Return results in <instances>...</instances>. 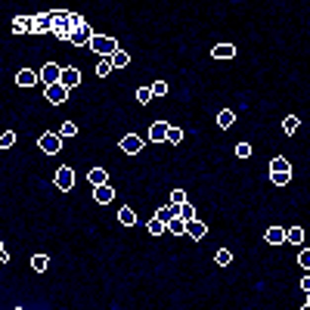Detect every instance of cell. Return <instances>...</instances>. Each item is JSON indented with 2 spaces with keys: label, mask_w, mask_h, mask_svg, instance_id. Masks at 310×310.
I'll return each mask as SVG.
<instances>
[{
  "label": "cell",
  "mask_w": 310,
  "mask_h": 310,
  "mask_svg": "<svg viewBox=\"0 0 310 310\" xmlns=\"http://www.w3.org/2000/svg\"><path fill=\"white\" fill-rule=\"evenodd\" d=\"M90 50H93L96 56H106V59H112V56L118 53L121 47H118V41H115L112 34H96V38L90 41Z\"/></svg>",
  "instance_id": "obj_1"
},
{
  "label": "cell",
  "mask_w": 310,
  "mask_h": 310,
  "mask_svg": "<svg viewBox=\"0 0 310 310\" xmlns=\"http://www.w3.org/2000/svg\"><path fill=\"white\" fill-rule=\"evenodd\" d=\"M38 149H41L44 155H59V149H62V133H53V131L41 133V136H38Z\"/></svg>",
  "instance_id": "obj_2"
},
{
  "label": "cell",
  "mask_w": 310,
  "mask_h": 310,
  "mask_svg": "<svg viewBox=\"0 0 310 310\" xmlns=\"http://www.w3.org/2000/svg\"><path fill=\"white\" fill-rule=\"evenodd\" d=\"M41 84H44V87H56V84H62V65H56V62L41 65Z\"/></svg>",
  "instance_id": "obj_3"
},
{
  "label": "cell",
  "mask_w": 310,
  "mask_h": 310,
  "mask_svg": "<svg viewBox=\"0 0 310 310\" xmlns=\"http://www.w3.org/2000/svg\"><path fill=\"white\" fill-rule=\"evenodd\" d=\"M118 146H121V152H124V155H140V152H143V146H146V140H143V136H136V133H124Z\"/></svg>",
  "instance_id": "obj_4"
},
{
  "label": "cell",
  "mask_w": 310,
  "mask_h": 310,
  "mask_svg": "<svg viewBox=\"0 0 310 310\" xmlns=\"http://www.w3.org/2000/svg\"><path fill=\"white\" fill-rule=\"evenodd\" d=\"M68 93H72V90L62 87V84H56V87H44V99H47L50 106H62V102L68 99Z\"/></svg>",
  "instance_id": "obj_5"
},
{
  "label": "cell",
  "mask_w": 310,
  "mask_h": 310,
  "mask_svg": "<svg viewBox=\"0 0 310 310\" xmlns=\"http://www.w3.org/2000/svg\"><path fill=\"white\" fill-rule=\"evenodd\" d=\"M41 81V72H34V68H19L16 72V84L19 87H34Z\"/></svg>",
  "instance_id": "obj_6"
},
{
  "label": "cell",
  "mask_w": 310,
  "mask_h": 310,
  "mask_svg": "<svg viewBox=\"0 0 310 310\" xmlns=\"http://www.w3.org/2000/svg\"><path fill=\"white\" fill-rule=\"evenodd\" d=\"M186 236L192 239V242H202V239L208 236V223L205 221H189L186 223Z\"/></svg>",
  "instance_id": "obj_7"
},
{
  "label": "cell",
  "mask_w": 310,
  "mask_h": 310,
  "mask_svg": "<svg viewBox=\"0 0 310 310\" xmlns=\"http://www.w3.org/2000/svg\"><path fill=\"white\" fill-rule=\"evenodd\" d=\"M31 34H53V16L50 13H38L34 16V31Z\"/></svg>",
  "instance_id": "obj_8"
},
{
  "label": "cell",
  "mask_w": 310,
  "mask_h": 310,
  "mask_svg": "<svg viewBox=\"0 0 310 310\" xmlns=\"http://www.w3.org/2000/svg\"><path fill=\"white\" fill-rule=\"evenodd\" d=\"M56 186H59L62 192H68L75 186V171L72 168H59V171H56Z\"/></svg>",
  "instance_id": "obj_9"
},
{
  "label": "cell",
  "mask_w": 310,
  "mask_h": 310,
  "mask_svg": "<svg viewBox=\"0 0 310 310\" xmlns=\"http://www.w3.org/2000/svg\"><path fill=\"white\" fill-rule=\"evenodd\" d=\"M87 183L90 186H109V174H106V168H90L87 171Z\"/></svg>",
  "instance_id": "obj_10"
},
{
  "label": "cell",
  "mask_w": 310,
  "mask_h": 310,
  "mask_svg": "<svg viewBox=\"0 0 310 310\" xmlns=\"http://www.w3.org/2000/svg\"><path fill=\"white\" fill-rule=\"evenodd\" d=\"M96 34L90 31V25L87 28H81V31H72V38H68V44H75V47H90V41H93Z\"/></svg>",
  "instance_id": "obj_11"
},
{
  "label": "cell",
  "mask_w": 310,
  "mask_h": 310,
  "mask_svg": "<svg viewBox=\"0 0 310 310\" xmlns=\"http://www.w3.org/2000/svg\"><path fill=\"white\" fill-rule=\"evenodd\" d=\"M168 131H171L168 121H152V128H149V140H152V143H162V140H168Z\"/></svg>",
  "instance_id": "obj_12"
},
{
  "label": "cell",
  "mask_w": 310,
  "mask_h": 310,
  "mask_svg": "<svg viewBox=\"0 0 310 310\" xmlns=\"http://www.w3.org/2000/svg\"><path fill=\"white\" fill-rule=\"evenodd\" d=\"M47 13H50V9H47ZM53 34H56V38H72V28H68V16H53Z\"/></svg>",
  "instance_id": "obj_13"
},
{
  "label": "cell",
  "mask_w": 310,
  "mask_h": 310,
  "mask_svg": "<svg viewBox=\"0 0 310 310\" xmlns=\"http://www.w3.org/2000/svg\"><path fill=\"white\" fill-rule=\"evenodd\" d=\"M78 84H81V72H78L75 65L62 68V87H68V90H72V87H78Z\"/></svg>",
  "instance_id": "obj_14"
},
{
  "label": "cell",
  "mask_w": 310,
  "mask_h": 310,
  "mask_svg": "<svg viewBox=\"0 0 310 310\" xmlns=\"http://www.w3.org/2000/svg\"><path fill=\"white\" fill-rule=\"evenodd\" d=\"M211 56H214V59H233V56H236V47H233V44H214V47H211Z\"/></svg>",
  "instance_id": "obj_15"
},
{
  "label": "cell",
  "mask_w": 310,
  "mask_h": 310,
  "mask_svg": "<svg viewBox=\"0 0 310 310\" xmlns=\"http://www.w3.org/2000/svg\"><path fill=\"white\" fill-rule=\"evenodd\" d=\"M13 31H16V34L34 31V16H16V19H13Z\"/></svg>",
  "instance_id": "obj_16"
},
{
  "label": "cell",
  "mask_w": 310,
  "mask_h": 310,
  "mask_svg": "<svg viewBox=\"0 0 310 310\" xmlns=\"http://www.w3.org/2000/svg\"><path fill=\"white\" fill-rule=\"evenodd\" d=\"M112 199H115V186H96L93 189V202L96 205H112Z\"/></svg>",
  "instance_id": "obj_17"
},
{
  "label": "cell",
  "mask_w": 310,
  "mask_h": 310,
  "mask_svg": "<svg viewBox=\"0 0 310 310\" xmlns=\"http://www.w3.org/2000/svg\"><path fill=\"white\" fill-rule=\"evenodd\" d=\"M233 124H236V112L233 109H221V112H217V128H221V131H229Z\"/></svg>",
  "instance_id": "obj_18"
},
{
  "label": "cell",
  "mask_w": 310,
  "mask_h": 310,
  "mask_svg": "<svg viewBox=\"0 0 310 310\" xmlns=\"http://www.w3.org/2000/svg\"><path fill=\"white\" fill-rule=\"evenodd\" d=\"M118 223L121 226H133L136 223V211L131 208V205H121V208H118Z\"/></svg>",
  "instance_id": "obj_19"
},
{
  "label": "cell",
  "mask_w": 310,
  "mask_h": 310,
  "mask_svg": "<svg viewBox=\"0 0 310 310\" xmlns=\"http://www.w3.org/2000/svg\"><path fill=\"white\" fill-rule=\"evenodd\" d=\"M264 239H267L270 245H282V242H285V229H282V226H270L267 233H264Z\"/></svg>",
  "instance_id": "obj_20"
},
{
  "label": "cell",
  "mask_w": 310,
  "mask_h": 310,
  "mask_svg": "<svg viewBox=\"0 0 310 310\" xmlns=\"http://www.w3.org/2000/svg\"><path fill=\"white\" fill-rule=\"evenodd\" d=\"M155 217H158V221H165V223H171L174 217H180V208H177V205H171V202H168L165 208H158V214H155Z\"/></svg>",
  "instance_id": "obj_21"
},
{
  "label": "cell",
  "mask_w": 310,
  "mask_h": 310,
  "mask_svg": "<svg viewBox=\"0 0 310 310\" xmlns=\"http://www.w3.org/2000/svg\"><path fill=\"white\" fill-rule=\"evenodd\" d=\"M146 233H149V236H165V233H168V223L158 221V217H152V221L146 223Z\"/></svg>",
  "instance_id": "obj_22"
},
{
  "label": "cell",
  "mask_w": 310,
  "mask_h": 310,
  "mask_svg": "<svg viewBox=\"0 0 310 310\" xmlns=\"http://www.w3.org/2000/svg\"><path fill=\"white\" fill-rule=\"evenodd\" d=\"M285 242H289V245H304V229L301 226L285 229Z\"/></svg>",
  "instance_id": "obj_23"
},
{
  "label": "cell",
  "mask_w": 310,
  "mask_h": 310,
  "mask_svg": "<svg viewBox=\"0 0 310 310\" xmlns=\"http://www.w3.org/2000/svg\"><path fill=\"white\" fill-rule=\"evenodd\" d=\"M109 62H112V68H128V65H131V53H128V50H118Z\"/></svg>",
  "instance_id": "obj_24"
},
{
  "label": "cell",
  "mask_w": 310,
  "mask_h": 310,
  "mask_svg": "<svg viewBox=\"0 0 310 310\" xmlns=\"http://www.w3.org/2000/svg\"><path fill=\"white\" fill-rule=\"evenodd\" d=\"M292 180V171H270V183L273 186H285Z\"/></svg>",
  "instance_id": "obj_25"
},
{
  "label": "cell",
  "mask_w": 310,
  "mask_h": 310,
  "mask_svg": "<svg viewBox=\"0 0 310 310\" xmlns=\"http://www.w3.org/2000/svg\"><path fill=\"white\" fill-rule=\"evenodd\" d=\"M168 233L171 236H186V221H183V217H174V221L168 223Z\"/></svg>",
  "instance_id": "obj_26"
},
{
  "label": "cell",
  "mask_w": 310,
  "mask_h": 310,
  "mask_svg": "<svg viewBox=\"0 0 310 310\" xmlns=\"http://www.w3.org/2000/svg\"><path fill=\"white\" fill-rule=\"evenodd\" d=\"M298 128H301V118H298V115H285L282 118V131L285 133H295Z\"/></svg>",
  "instance_id": "obj_27"
},
{
  "label": "cell",
  "mask_w": 310,
  "mask_h": 310,
  "mask_svg": "<svg viewBox=\"0 0 310 310\" xmlns=\"http://www.w3.org/2000/svg\"><path fill=\"white\" fill-rule=\"evenodd\" d=\"M152 99H155L152 87H136V102H140V106H149Z\"/></svg>",
  "instance_id": "obj_28"
},
{
  "label": "cell",
  "mask_w": 310,
  "mask_h": 310,
  "mask_svg": "<svg viewBox=\"0 0 310 310\" xmlns=\"http://www.w3.org/2000/svg\"><path fill=\"white\" fill-rule=\"evenodd\" d=\"M183 136H186V133H183V128L171 124V131H168V143H171V146H180V143H183Z\"/></svg>",
  "instance_id": "obj_29"
},
{
  "label": "cell",
  "mask_w": 310,
  "mask_h": 310,
  "mask_svg": "<svg viewBox=\"0 0 310 310\" xmlns=\"http://www.w3.org/2000/svg\"><path fill=\"white\" fill-rule=\"evenodd\" d=\"M214 261H217V267H229V264H233V251H229V248H221V251L214 255Z\"/></svg>",
  "instance_id": "obj_30"
},
{
  "label": "cell",
  "mask_w": 310,
  "mask_h": 310,
  "mask_svg": "<svg viewBox=\"0 0 310 310\" xmlns=\"http://www.w3.org/2000/svg\"><path fill=\"white\" fill-rule=\"evenodd\" d=\"M68 28H72V31H81V28H87L84 16H81V13H68Z\"/></svg>",
  "instance_id": "obj_31"
},
{
  "label": "cell",
  "mask_w": 310,
  "mask_h": 310,
  "mask_svg": "<svg viewBox=\"0 0 310 310\" xmlns=\"http://www.w3.org/2000/svg\"><path fill=\"white\" fill-rule=\"evenodd\" d=\"M50 267V258L47 255H34L31 258V270H38V273H44V270H47Z\"/></svg>",
  "instance_id": "obj_32"
},
{
  "label": "cell",
  "mask_w": 310,
  "mask_h": 310,
  "mask_svg": "<svg viewBox=\"0 0 310 310\" xmlns=\"http://www.w3.org/2000/svg\"><path fill=\"white\" fill-rule=\"evenodd\" d=\"M180 217H183L186 223H189V221H199V217H196V208H192L189 202H186V205H180Z\"/></svg>",
  "instance_id": "obj_33"
},
{
  "label": "cell",
  "mask_w": 310,
  "mask_h": 310,
  "mask_svg": "<svg viewBox=\"0 0 310 310\" xmlns=\"http://www.w3.org/2000/svg\"><path fill=\"white\" fill-rule=\"evenodd\" d=\"M270 171H292V165L285 162V155H276V158L270 162Z\"/></svg>",
  "instance_id": "obj_34"
},
{
  "label": "cell",
  "mask_w": 310,
  "mask_h": 310,
  "mask_svg": "<svg viewBox=\"0 0 310 310\" xmlns=\"http://www.w3.org/2000/svg\"><path fill=\"white\" fill-rule=\"evenodd\" d=\"M171 205H177V208H180V205H186V192H183V189H171Z\"/></svg>",
  "instance_id": "obj_35"
},
{
  "label": "cell",
  "mask_w": 310,
  "mask_h": 310,
  "mask_svg": "<svg viewBox=\"0 0 310 310\" xmlns=\"http://www.w3.org/2000/svg\"><path fill=\"white\" fill-rule=\"evenodd\" d=\"M16 143V131H3V136H0V149H9Z\"/></svg>",
  "instance_id": "obj_36"
},
{
  "label": "cell",
  "mask_w": 310,
  "mask_h": 310,
  "mask_svg": "<svg viewBox=\"0 0 310 310\" xmlns=\"http://www.w3.org/2000/svg\"><path fill=\"white\" fill-rule=\"evenodd\" d=\"M298 264H301V267L310 273V248H301V251H298Z\"/></svg>",
  "instance_id": "obj_37"
},
{
  "label": "cell",
  "mask_w": 310,
  "mask_h": 310,
  "mask_svg": "<svg viewBox=\"0 0 310 310\" xmlns=\"http://www.w3.org/2000/svg\"><path fill=\"white\" fill-rule=\"evenodd\" d=\"M251 155V143H236V158H248Z\"/></svg>",
  "instance_id": "obj_38"
},
{
  "label": "cell",
  "mask_w": 310,
  "mask_h": 310,
  "mask_svg": "<svg viewBox=\"0 0 310 310\" xmlns=\"http://www.w3.org/2000/svg\"><path fill=\"white\" fill-rule=\"evenodd\" d=\"M109 72H112V62H109V59L96 65V78H109Z\"/></svg>",
  "instance_id": "obj_39"
},
{
  "label": "cell",
  "mask_w": 310,
  "mask_h": 310,
  "mask_svg": "<svg viewBox=\"0 0 310 310\" xmlns=\"http://www.w3.org/2000/svg\"><path fill=\"white\" fill-rule=\"evenodd\" d=\"M149 87H152L155 96H165V93H168V84H165V81H155V84H149Z\"/></svg>",
  "instance_id": "obj_40"
},
{
  "label": "cell",
  "mask_w": 310,
  "mask_h": 310,
  "mask_svg": "<svg viewBox=\"0 0 310 310\" xmlns=\"http://www.w3.org/2000/svg\"><path fill=\"white\" fill-rule=\"evenodd\" d=\"M75 133H78V124L75 121H65L62 124V136H75Z\"/></svg>",
  "instance_id": "obj_41"
},
{
  "label": "cell",
  "mask_w": 310,
  "mask_h": 310,
  "mask_svg": "<svg viewBox=\"0 0 310 310\" xmlns=\"http://www.w3.org/2000/svg\"><path fill=\"white\" fill-rule=\"evenodd\" d=\"M9 261V251H6V245H0V264H6Z\"/></svg>",
  "instance_id": "obj_42"
},
{
  "label": "cell",
  "mask_w": 310,
  "mask_h": 310,
  "mask_svg": "<svg viewBox=\"0 0 310 310\" xmlns=\"http://www.w3.org/2000/svg\"><path fill=\"white\" fill-rule=\"evenodd\" d=\"M301 289H304V292H310V273H307V276L301 279Z\"/></svg>",
  "instance_id": "obj_43"
},
{
  "label": "cell",
  "mask_w": 310,
  "mask_h": 310,
  "mask_svg": "<svg viewBox=\"0 0 310 310\" xmlns=\"http://www.w3.org/2000/svg\"><path fill=\"white\" fill-rule=\"evenodd\" d=\"M301 310H310V304H304V307H301Z\"/></svg>",
  "instance_id": "obj_44"
},
{
  "label": "cell",
  "mask_w": 310,
  "mask_h": 310,
  "mask_svg": "<svg viewBox=\"0 0 310 310\" xmlns=\"http://www.w3.org/2000/svg\"><path fill=\"white\" fill-rule=\"evenodd\" d=\"M307 304H310V292H307Z\"/></svg>",
  "instance_id": "obj_45"
}]
</instances>
